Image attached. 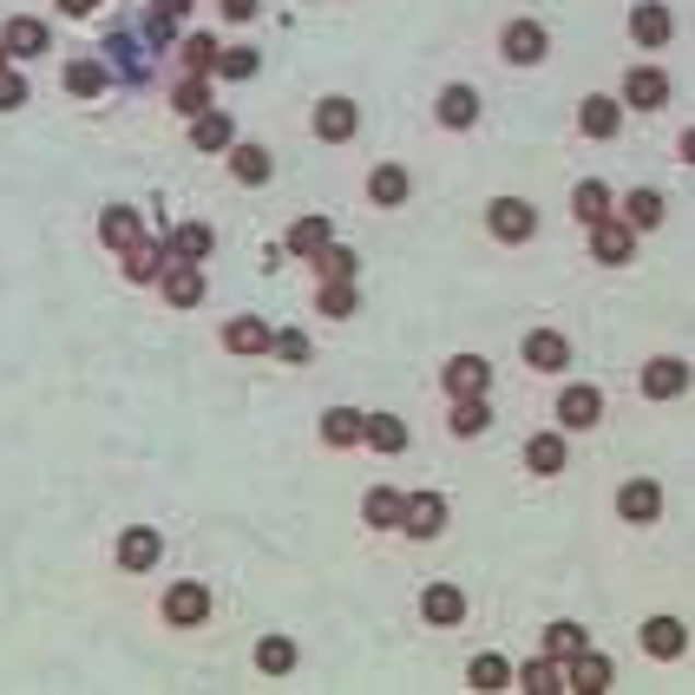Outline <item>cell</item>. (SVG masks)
<instances>
[{
    "label": "cell",
    "instance_id": "1",
    "mask_svg": "<svg viewBox=\"0 0 695 695\" xmlns=\"http://www.w3.org/2000/svg\"><path fill=\"white\" fill-rule=\"evenodd\" d=\"M486 223H493V236H499V243H525V236L538 230V210H532L525 197H499V204L486 210Z\"/></svg>",
    "mask_w": 695,
    "mask_h": 695
},
{
    "label": "cell",
    "instance_id": "2",
    "mask_svg": "<svg viewBox=\"0 0 695 695\" xmlns=\"http://www.w3.org/2000/svg\"><path fill=\"white\" fill-rule=\"evenodd\" d=\"M565 690H578V695H598V690H611V663L584 644L571 663H565Z\"/></svg>",
    "mask_w": 695,
    "mask_h": 695
},
{
    "label": "cell",
    "instance_id": "3",
    "mask_svg": "<svg viewBox=\"0 0 695 695\" xmlns=\"http://www.w3.org/2000/svg\"><path fill=\"white\" fill-rule=\"evenodd\" d=\"M447 387H453V401H473V394L493 387V368H486L479 355H453V361H447Z\"/></svg>",
    "mask_w": 695,
    "mask_h": 695
},
{
    "label": "cell",
    "instance_id": "4",
    "mask_svg": "<svg viewBox=\"0 0 695 695\" xmlns=\"http://www.w3.org/2000/svg\"><path fill=\"white\" fill-rule=\"evenodd\" d=\"M683 387H690V361L663 355V361H650V368H644V394H650V401H676Z\"/></svg>",
    "mask_w": 695,
    "mask_h": 695
},
{
    "label": "cell",
    "instance_id": "5",
    "mask_svg": "<svg viewBox=\"0 0 695 695\" xmlns=\"http://www.w3.org/2000/svg\"><path fill=\"white\" fill-rule=\"evenodd\" d=\"M440 525H447V499H440V493H420V499H407V512H401V532H414V538H440Z\"/></svg>",
    "mask_w": 695,
    "mask_h": 695
},
{
    "label": "cell",
    "instance_id": "6",
    "mask_svg": "<svg viewBox=\"0 0 695 695\" xmlns=\"http://www.w3.org/2000/svg\"><path fill=\"white\" fill-rule=\"evenodd\" d=\"M164 617H171L177 630L204 624V617H210V591H204V584H171V598H164Z\"/></svg>",
    "mask_w": 695,
    "mask_h": 695
},
{
    "label": "cell",
    "instance_id": "7",
    "mask_svg": "<svg viewBox=\"0 0 695 695\" xmlns=\"http://www.w3.org/2000/svg\"><path fill=\"white\" fill-rule=\"evenodd\" d=\"M355 125H361V112H355L348 99H322V105H315V138L341 144V138H355Z\"/></svg>",
    "mask_w": 695,
    "mask_h": 695
},
{
    "label": "cell",
    "instance_id": "8",
    "mask_svg": "<svg viewBox=\"0 0 695 695\" xmlns=\"http://www.w3.org/2000/svg\"><path fill=\"white\" fill-rule=\"evenodd\" d=\"M164 263H171V243H164V236H138V243L125 250V276H131V282H151Z\"/></svg>",
    "mask_w": 695,
    "mask_h": 695
},
{
    "label": "cell",
    "instance_id": "9",
    "mask_svg": "<svg viewBox=\"0 0 695 695\" xmlns=\"http://www.w3.org/2000/svg\"><path fill=\"white\" fill-rule=\"evenodd\" d=\"M506 59L538 66V59H545V26H538V20H512V26H506Z\"/></svg>",
    "mask_w": 695,
    "mask_h": 695
},
{
    "label": "cell",
    "instance_id": "10",
    "mask_svg": "<svg viewBox=\"0 0 695 695\" xmlns=\"http://www.w3.org/2000/svg\"><path fill=\"white\" fill-rule=\"evenodd\" d=\"M598 414H604V401H598V387H565L558 394V420L578 433V427H598Z\"/></svg>",
    "mask_w": 695,
    "mask_h": 695
},
{
    "label": "cell",
    "instance_id": "11",
    "mask_svg": "<svg viewBox=\"0 0 695 695\" xmlns=\"http://www.w3.org/2000/svg\"><path fill=\"white\" fill-rule=\"evenodd\" d=\"M644 650L670 663V657H683V650H690V630H683L676 617H650V624H644Z\"/></svg>",
    "mask_w": 695,
    "mask_h": 695
},
{
    "label": "cell",
    "instance_id": "12",
    "mask_svg": "<svg viewBox=\"0 0 695 695\" xmlns=\"http://www.w3.org/2000/svg\"><path fill=\"white\" fill-rule=\"evenodd\" d=\"M118 565H125V571H151V565H158V532H151V525H131V532L118 538Z\"/></svg>",
    "mask_w": 695,
    "mask_h": 695
},
{
    "label": "cell",
    "instance_id": "13",
    "mask_svg": "<svg viewBox=\"0 0 695 695\" xmlns=\"http://www.w3.org/2000/svg\"><path fill=\"white\" fill-rule=\"evenodd\" d=\"M670 26H676V20H670V7H663V0H644V7L630 13V33H637L644 46H663V39H670Z\"/></svg>",
    "mask_w": 695,
    "mask_h": 695
},
{
    "label": "cell",
    "instance_id": "14",
    "mask_svg": "<svg viewBox=\"0 0 695 695\" xmlns=\"http://www.w3.org/2000/svg\"><path fill=\"white\" fill-rule=\"evenodd\" d=\"M473 118H479V92H473V85H447V92H440V125L466 131Z\"/></svg>",
    "mask_w": 695,
    "mask_h": 695
},
{
    "label": "cell",
    "instance_id": "15",
    "mask_svg": "<svg viewBox=\"0 0 695 695\" xmlns=\"http://www.w3.org/2000/svg\"><path fill=\"white\" fill-rule=\"evenodd\" d=\"M269 341H276V335H269V328H263L256 315H236V322L223 328V348H230V355H263Z\"/></svg>",
    "mask_w": 695,
    "mask_h": 695
},
{
    "label": "cell",
    "instance_id": "16",
    "mask_svg": "<svg viewBox=\"0 0 695 695\" xmlns=\"http://www.w3.org/2000/svg\"><path fill=\"white\" fill-rule=\"evenodd\" d=\"M657 506H663V493H657L650 479H630V486L617 493V512H624V519H637V525H650V519H657Z\"/></svg>",
    "mask_w": 695,
    "mask_h": 695
},
{
    "label": "cell",
    "instance_id": "17",
    "mask_svg": "<svg viewBox=\"0 0 695 695\" xmlns=\"http://www.w3.org/2000/svg\"><path fill=\"white\" fill-rule=\"evenodd\" d=\"M138 236H144L138 210H105V217H99V243H112V250H131Z\"/></svg>",
    "mask_w": 695,
    "mask_h": 695
},
{
    "label": "cell",
    "instance_id": "18",
    "mask_svg": "<svg viewBox=\"0 0 695 695\" xmlns=\"http://www.w3.org/2000/svg\"><path fill=\"white\" fill-rule=\"evenodd\" d=\"M361 427H368V414H355V407H328V414H322V440H328V447H355Z\"/></svg>",
    "mask_w": 695,
    "mask_h": 695
},
{
    "label": "cell",
    "instance_id": "19",
    "mask_svg": "<svg viewBox=\"0 0 695 695\" xmlns=\"http://www.w3.org/2000/svg\"><path fill=\"white\" fill-rule=\"evenodd\" d=\"M361 440H368L374 453H401V447H407V420H394V414H368Z\"/></svg>",
    "mask_w": 695,
    "mask_h": 695
},
{
    "label": "cell",
    "instance_id": "20",
    "mask_svg": "<svg viewBox=\"0 0 695 695\" xmlns=\"http://www.w3.org/2000/svg\"><path fill=\"white\" fill-rule=\"evenodd\" d=\"M210 243H217L210 223H184V230H171V256H177V263H204Z\"/></svg>",
    "mask_w": 695,
    "mask_h": 695
},
{
    "label": "cell",
    "instance_id": "21",
    "mask_svg": "<svg viewBox=\"0 0 695 695\" xmlns=\"http://www.w3.org/2000/svg\"><path fill=\"white\" fill-rule=\"evenodd\" d=\"M164 296H171L177 309H190V302L204 296V269H197V263H177V269H164Z\"/></svg>",
    "mask_w": 695,
    "mask_h": 695
},
{
    "label": "cell",
    "instance_id": "22",
    "mask_svg": "<svg viewBox=\"0 0 695 695\" xmlns=\"http://www.w3.org/2000/svg\"><path fill=\"white\" fill-rule=\"evenodd\" d=\"M525 361H532V368H565V361H571V348H565V335L538 328V335H525Z\"/></svg>",
    "mask_w": 695,
    "mask_h": 695
},
{
    "label": "cell",
    "instance_id": "23",
    "mask_svg": "<svg viewBox=\"0 0 695 695\" xmlns=\"http://www.w3.org/2000/svg\"><path fill=\"white\" fill-rule=\"evenodd\" d=\"M420 611H427V624H460V617H466V598H460L453 584H433V591L420 598Z\"/></svg>",
    "mask_w": 695,
    "mask_h": 695
},
{
    "label": "cell",
    "instance_id": "24",
    "mask_svg": "<svg viewBox=\"0 0 695 695\" xmlns=\"http://www.w3.org/2000/svg\"><path fill=\"white\" fill-rule=\"evenodd\" d=\"M0 46H7L13 59H33V53H46V26H39V20H13Z\"/></svg>",
    "mask_w": 695,
    "mask_h": 695
},
{
    "label": "cell",
    "instance_id": "25",
    "mask_svg": "<svg viewBox=\"0 0 695 695\" xmlns=\"http://www.w3.org/2000/svg\"><path fill=\"white\" fill-rule=\"evenodd\" d=\"M617 125H624V105L617 99H584V131L591 138H617Z\"/></svg>",
    "mask_w": 695,
    "mask_h": 695
},
{
    "label": "cell",
    "instance_id": "26",
    "mask_svg": "<svg viewBox=\"0 0 695 695\" xmlns=\"http://www.w3.org/2000/svg\"><path fill=\"white\" fill-rule=\"evenodd\" d=\"M598 230V263H630V223H591Z\"/></svg>",
    "mask_w": 695,
    "mask_h": 695
},
{
    "label": "cell",
    "instance_id": "27",
    "mask_svg": "<svg viewBox=\"0 0 695 695\" xmlns=\"http://www.w3.org/2000/svg\"><path fill=\"white\" fill-rule=\"evenodd\" d=\"M190 138H197V151H223L230 144V118L223 112H197L190 118Z\"/></svg>",
    "mask_w": 695,
    "mask_h": 695
},
{
    "label": "cell",
    "instance_id": "28",
    "mask_svg": "<svg viewBox=\"0 0 695 695\" xmlns=\"http://www.w3.org/2000/svg\"><path fill=\"white\" fill-rule=\"evenodd\" d=\"M230 171H236L243 184H269V151H263V144H236V151H230Z\"/></svg>",
    "mask_w": 695,
    "mask_h": 695
},
{
    "label": "cell",
    "instance_id": "29",
    "mask_svg": "<svg viewBox=\"0 0 695 695\" xmlns=\"http://www.w3.org/2000/svg\"><path fill=\"white\" fill-rule=\"evenodd\" d=\"M368 197H374V204H401V197H407V171H401V164H374Z\"/></svg>",
    "mask_w": 695,
    "mask_h": 695
},
{
    "label": "cell",
    "instance_id": "30",
    "mask_svg": "<svg viewBox=\"0 0 695 695\" xmlns=\"http://www.w3.org/2000/svg\"><path fill=\"white\" fill-rule=\"evenodd\" d=\"M525 466H532V473H565V440H558V433H538V440L525 447Z\"/></svg>",
    "mask_w": 695,
    "mask_h": 695
},
{
    "label": "cell",
    "instance_id": "31",
    "mask_svg": "<svg viewBox=\"0 0 695 695\" xmlns=\"http://www.w3.org/2000/svg\"><path fill=\"white\" fill-rule=\"evenodd\" d=\"M66 92H79V99L105 92V66H99V59H72V66H66Z\"/></svg>",
    "mask_w": 695,
    "mask_h": 695
},
{
    "label": "cell",
    "instance_id": "32",
    "mask_svg": "<svg viewBox=\"0 0 695 695\" xmlns=\"http://www.w3.org/2000/svg\"><path fill=\"white\" fill-rule=\"evenodd\" d=\"M624 92H630V105H663V99H670V79L644 66V72H630V85H624Z\"/></svg>",
    "mask_w": 695,
    "mask_h": 695
},
{
    "label": "cell",
    "instance_id": "33",
    "mask_svg": "<svg viewBox=\"0 0 695 695\" xmlns=\"http://www.w3.org/2000/svg\"><path fill=\"white\" fill-rule=\"evenodd\" d=\"M315 269H322L328 282H355V250H341V243H322V250H315Z\"/></svg>",
    "mask_w": 695,
    "mask_h": 695
},
{
    "label": "cell",
    "instance_id": "34",
    "mask_svg": "<svg viewBox=\"0 0 695 695\" xmlns=\"http://www.w3.org/2000/svg\"><path fill=\"white\" fill-rule=\"evenodd\" d=\"M486 427H493L486 394H473V401H460V407H453V433H460V440H473V433H486Z\"/></svg>",
    "mask_w": 695,
    "mask_h": 695
},
{
    "label": "cell",
    "instance_id": "35",
    "mask_svg": "<svg viewBox=\"0 0 695 695\" xmlns=\"http://www.w3.org/2000/svg\"><path fill=\"white\" fill-rule=\"evenodd\" d=\"M217 39L210 33H197V39H184V66H190V79H204V72H217Z\"/></svg>",
    "mask_w": 695,
    "mask_h": 695
},
{
    "label": "cell",
    "instance_id": "36",
    "mask_svg": "<svg viewBox=\"0 0 695 695\" xmlns=\"http://www.w3.org/2000/svg\"><path fill=\"white\" fill-rule=\"evenodd\" d=\"M571 210H578L584 223H604V217H611V190H604V184H578V197H571Z\"/></svg>",
    "mask_w": 695,
    "mask_h": 695
},
{
    "label": "cell",
    "instance_id": "37",
    "mask_svg": "<svg viewBox=\"0 0 695 695\" xmlns=\"http://www.w3.org/2000/svg\"><path fill=\"white\" fill-rule=\"evenodd\" d=\"M322 243H328V217H302V223L289 230V250H296V256H315Z\"/></svg>",
    "mask_w": 695,
    "mask_h": 695
},
{
    "label": "cell",
    "instance_id": "38",
    "mask_svg": "<svg viewBox=\"0 0 695 695\" xmlns=\"http://www.w3.org/2000/svg\"><path fill=\"white\" fill-rule=\"evenodd\" d=\"M401 512H407V499H401V493H387V486H374V493H368V525H401Z\"/></svg>",
    "mask_w": 695,
    "mask_h": 695
},
{
    "label": "cell",
    "instance_id": "39",
    "mask_svg": "<svg viewBox=\"0 0 695 695\" xmlns=\"http://www.w3.org/2000/svg\"><path fill=\"white\" fill-rule=\"evenodd\" d=\"M506 683H512V663H506V657H473V690H506Z\"/></svg>",
    "mask_w": 695,
    "mask_h": 695
},
{
    "label": "cell",
    "instance_id": "40",
    "mask_svg": "<svg viewBox=\"0 0 695 695\" xmlns=\"http://www.w3.org/2000/svg\"><path fill=\"white\" fill-rule=\"evenodd\" d=\"M624 210H630V230H657V223H663V197H657V190H637Z\"/></svg>",
    "mask_w": 695,
    "mask_h": 695
},
{
    "label": "cell",
    "instance_id": "41",
    "mask_svg": "<svg viewBox=\"0 0 695 695\" xmlns=\"http://www.w3.org/2000/svg\"><path fill=\"white\" fill-rule=\"evenodd\" d=\"M545 650H552V663H571V657L584 650V630H578V624H552V637H545Z\"/></svg>",
    "mask_w": 695,
    "mask_h": 695
},
{
    "label": "cell",
    "instance_id": "42",
    "mask_svg": "<svg viewBox=\"0 0 695 695\" xmlns=\"http://www.w3.org/2000/svg\"><path fill=\"white\" fill-rule=\"evenodd\" d=\"M256 663H263L269 676H282V670L296 663V644H289V637H263V644H256Z\"/></svg>",
    "mask_w": 695,
    "mask_h": 695
},
{
    "label": "cell",
    "instance_id": "43",
    "mask_svg": "<svg viewBox=\"0 0 695 695\" xmlns=\"http://www.w3.org/2000/svg\"><path fill=\"white\" fill-rule=\"evenodd\" d=\"M519 683H525L532 695H558V690H565V670H558V663H525V676H519Z\"/></svg>",
    "mask_w": 695,
    "mask_h": 695
},
{
    "label": "cell",
    "instance_id": "44",
    "mask_svg": "<svg viewBox=\"0 0 695 695\" xmlns=\"http://www.w3.org/2000/svg\"><path fill=\"white\" fill-rule=\"evenodd\" d=\"M217 72H223V79H250V72H256V53H250V46H223V53H217Z\"/></svg>",
    "mask_w": 695,
    "mask_h": 695
},
{
    "label": "cell",
    "instance_id": "45",
    "mask_svg": "<svg viewBox=\"0 0 695 695\" xmlns=\"http://www.w3.org/2000/svg\"><path fill=\"white\" fill-rule=\"evenodd\" d=\"M204 99H210V85H204V79H184V85H177V112H184V118H197V112H210Z\"/></svg>",
    "mask_w": 695,
    "mask_h": 695
},
{
    "label": "cell",
    "instance_id": "46",
    "mask_svg": "<svg viewBox=\"0 0 695 695\" xmlns=\"http://www.w3.org/2000/svg\"><path fill=\"white\" fill-rule=\"evenodd\" d=\"M322 315H355V282H328L322 289Z\"/></svg>",
    "mask_w": 695,
    "mask_h": 695
},
{
    "label": "cell",
    "instance_id": "47",
    "mask_svg": "<svg viewBox=\"0 0 695 695\" xmlns=\"http://www.w3.org/2000/svg\"><path fill=\"white\" fill-rule=\"evenodd\" d=\"M13 105H26V79L0 66V112H13Z\"/></svg>",
    "mask_w": 695,
    "mask_h": 695
},
{
    "label": "cell",
    "instance_id": "48",
    "mask_svg": "<svg viewBox=\"0 0 695 695\" xmlns=\"http://www.w3.org/2000/svg\"><path fill=\"white\" fill-rule=\"evenodd\" d=\"M269 348H276L282 361H309V335H276Z\"/></svg>",
    "mask_w": 695,
    "mask_h": 695
},
{
    "label": "cell",
    "instance_id": "49",
    "mask_svg": "<svg viewBox=\"0 0 695 695\" xmlns=\"http://www.w3.org/2000/svg\"><path fill=\"white\" fill-rule=\"evenodd\" d=\"M151 7H158V20H184L190 13V0H151Z\"/></svg>",
    "mask_w": 695,
    "mask_h": 695
},
{
    "label": "cell",
    "instance_id": "50",
    "mask_svg": "<svg viewBox=\"0 0 695 695\" xmlns=\"http://www.w3.org/2000/svg\"><path fill=\"white\" fill-rule=\"evenodd\" d=\"M223 13H230V20H250V13H256V0H223Z\"/></svg>",
    "mask_w": 695,
    "mask_h": 695
},
{
    "label": "cell",
    "instance_id": "51",
    "mask_svg": "<svg viewBox=\"0 0 695 695\" xmlns=\"http://www.w3.org/2000/svg\"><path fill=\"white\" fill-rule=\"evenodd\" d=\"M59 7H66V13H92V0H59Z\"/></svg>",
    "mask_w": 695,
    "mask_h": 695
},
{
    "label": "cell",
    "instance_id": "52",
    "mask_svg": "<svg viewBox=\"0 0 695 695\" xmlns=\"http://www.w3.org/2000/svg\"><path fill=\"white\" fill-rule=\"evenodd\" d=\"M0 59H7V46H0Z\"/></svg>",
    "mask_w": 695,
    "mask_h": 695
}]
</instances>
